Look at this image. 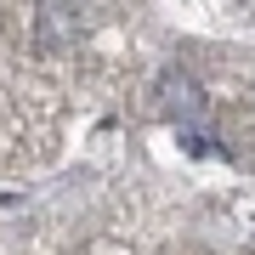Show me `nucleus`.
Returning a JSON list of instances; mask_svg holds the SVG:
<instances>
[{
  "instance_id": "obj_1",
  "label": "nucleus",
  "mask_w": 255,
  "mask_h": 255,
  "mask_svg": "<svg viewBox=\"0 0 255 255\" xmlns=\"http://www.w3.org/2000/svg\"><path fill=\"white\" fill-rule=\"evenodd\" d=\"M159 108L176 119V130H182V125H199L210 114V97H204V85L193 80L187 68H164L159 74Z\"/></svg>"
},
{
  "instance_id": "obj_2",
  "label": "nucleus",
  "mask_w": 255,
  "mask_h": 255,
  "mask_svg": "<svg viewBox=\"0 0 255 255\" xmlns=\"http://www.w3.org/2000/svg\"><path fill=\"white\" fill-rule=\"evenodd\" d=\"M34 34H40V46H68V40L80 34V11H74V0H40Z\"/></svg>"
}]
</instances>
